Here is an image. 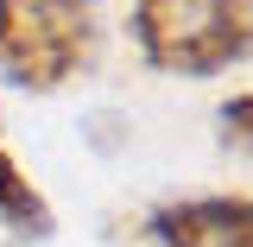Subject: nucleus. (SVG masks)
Here are the masks:
<instances>
[{
  "label": "nucleus",
  "instance_id": "2",
  "mask_svg": "<svg viewBox=\"0 0 253 247\" xmlns=\"http://www.w3.org/2000/svg\"><path fill=\"white\" fill-rule=\"evenodd\" d=\"M95 63V6L76 0H0V70L32 95L63 89Z\"/></svg>",
  "mask_w": 253,
  "mask_h": 247
},
{
  "label": "nucleus",
  "instance_id": "1",
  "mask_svg": "<svg viewBox=\"0 0 253 247\" xmlns=\"http://www.w3.org/2000/svg\"><path fill=\"white\" fill-rule=\"evenodd\" d=\"M133 45L152 70L221 76L253 57V0H133Z\"/></svg>",
  "mask_w": 253,
  "mask_h": 247
},
{
  "label": "nucleus",
  "instance_id": "3",
  "mask_svg": "<svg viewBox=\"0 0 253 247\" xmlns=\"http://www.w3.org/2000/svg\"><path fill=\"white\" fill-rule=\"evenodd\" d=\"M158 247H253V197H184L152 209Z\"/></svg>",
  "mask_w": 253,
  "mask_h": 247
},
{
  "label": "nucleus",
  "instance_id": "4",
  "mask_svg": "<svg viewBox=\"0 0 253 247\" xmlns=\"http://www.w3.org/2000/svg\"><path fill=\"white\" fill-rule=\"evenodd\" d=\"M0 222H6L13 241H51V228H57L44 190L26 178V165L6 152V146H0Z\"/></svg>",
  "mask_w": 253,
  "mask_h": 247
},
{
  "label": "nucleus",
  "instance_id": "6",
  "mask_svg": "<svg viewBox=\"0 0 253 247\" xmlns=\"http://www.w3.org/2000/svg\"><path fill=\"white\" fill-rule=\"evenodd\" d=\"M76 6H95V0H76Z\"/></svg>",
  "mask_w": 253,
  "mask_h": 247
},
{
  "label": "nucleus",
  "instance_id": "5",
  "mask_svg": "<svg viewBox=\"0 0 253 247\" xmlns=\"http://www.w3.org/2000/svg\"><path fill=\"white\" fill-rule=\"evenodd\" d=\"M221 127L241 133V140H253V95H234V101L221 108Z\"/></svg>",
  "mask_w": 253,
  "mask_h": 247
}]
</instances>
